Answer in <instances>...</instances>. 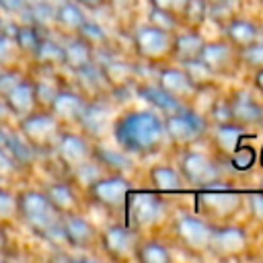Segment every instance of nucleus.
I'll list each match as a JSON object with an SVG mask.
<instances>
[{"label":"nucleus","instance_id":"1","mask_svg":"<svg viewBox=\"0 0 263 263\" xmlns=\"http://www.w3.org/2000/svg\"><path fill=\"white\" fill-rule=\"evenodd\" d=\"M111 134L127 154H150L166 142L162 115L154 109L125 111L111 123Z\"/></svg>","mask_w":263,"mask_h":263},{"label":"nucleus","instance_id":"2","mask_svg":"<svg viewBox=\"0 0 263 263\" xmlns=\"http://www.w3.org/2000/svg\"><path fill=\"white\" fill-rule=\"evenodd\" d=\"M16 216H21L31 230L47 238L62 234V214L49 201L45 191H35V189L23 191L16 197Z\"/></svg>","mask_w":263,"mask_h":263},{"label":"nucleus","instance_id":"3","mask_svg":"<svg viewBox=\"0 0 263 263\" xmlns=\"http://www.w3.org/2000/svg\"><path fill=\"white\" fill-rule=\"evenodd\" d=\"M62 132V123L47 111H31L23 117H18V134L35 148V150H47L53 148L58 136Z\"/></svg>","mask_w":263,"mask_h":263},{"label":"nucleus","instance_id":"4","mask_svg":"<svg viewBox=\"0 0 263 263\" xmlns=\"http://www.w3.org/2000/svg\"><path fill=\"white\" fill-rule=\"evenodd\" d=\"M162 121H164L166 140L171 144H175V146H181V148H187V146L195 144L205 134V121H203V117L199 113L187 109V107L181 109V111H177V113L164 115Z\"/></svg>","mask_w":263,"mask_h":263},{"label":"nucleus","instance_id":"5","mask_svg":"<svg viewBox=\"0 0 263 263\" xmlns=\"http://www.w3.org/2000/svg\"><path fill=\"white\" fill-rule=\"evenodd\" d=\"M171 45H173V33L158 29L150 23L138 27L134 33L136 53L146 62H162L171 58Z\"/></svg>","mask_w":263,"mask_h":263},{"label":"nucleus","instance_id":"6","mask_svg":"<svg viewBox=\"0 0 263 263\" xmlns=\"http://www.w3.org/2000/svg\"><path fill=\"white\" fill-rule=\"evenodd\" d=\"M125 201H127V212H129L132 226L138 228V230L154 228L166 214L164 201L158 195L148 193V191H136Z\"/></svg>","mask_w":263,"mask_h":263},{"label":"nucleus","instance_id":"7","mask_svg":"<svg viewBox=\"0 0 263 263\" xmlns=\"http://www.w3.org/2000/svg\"><path fill=\"white\" fill-rule=\"evenodd\" d=\"M88 191V197L101 205V208H107V210H115V208H121L127 199V193H129V185L125 181V177H121L119 173H113V175H101L95 183H90L86 187Z\"/></svg>","mask_w":263,"mask_h":263},{"label":"nucleus","instance_id":"8","mask_svg":"<svg viewBox=\"0 0 263 263\" xmlns=\"http://www.w3.org/2000/svg\"><path fill=\"white\" fill-rule=\"evenodd\" d=\"M175 238L189 251H208L212 238V226L195 216H181L173 224Z\"/></svg>","mask_w":263,"mask_h":263},{"label":"nucleus","instance_id":"9","mask_svg":"<svg viewBox=\"0 0 263 263\" xmlns=\"http://www.w3.org/2000/svg\"><path fill=\"white\" fill-rule=\"evenodd\" d=\"M181 177L191 185L214 187V183L220 179V168L201 152H185L181 158Z\"/></svg>","mask_w":263,"mask_h":263},{"label":"nucleus","instance_id":"10","mask_svg":"<svg viewBox=\"0 0 263 263\" xmlns=\"http://www.w3.org/2000/svg\"><path fill=\"white\" fill-rule=\"evenodd\" d=\"M53 150H55L58 160L64 166H68L70 171L76 168L78 164L86 162L88 158H92L90 142L84 136L74 134V132H60V136L53 144Z\"/></svg>","mask_w":263,"mask_h":263},{"label":"nucleus","instance_id":"11","mask_svg":"<svg viewBox=\"0 0 263 263\" xmlns=\"http://www.w3.org/2000/svg\"><path fill=\"white\" fill-rule=\"evenodd\" d=\"M240 195L234 191H226V189H214V191H205L199 195V210L203 214H208L210 218L216 220H226L232 218L238 210H240Z\"/></svg>","mask_w":263,"mask_h":263},{"label":"nucleus","instance_id":"12","mask_svg":"<svg viewBox=\"0 0 263 263\" xmlns=\"http://www.w3.org/2000/svg\"><path fill=\"white\" fill-rule=\"evenodd\" d=\"M101 247L107 253V257L111 259H129L136 255L138 242H136V234L119 224L107 226L101 234Z\"/></svg>","mask_w":263,"mask_h":263},{"label":"nucleus","instance_id":"13","mask_svg":"<svg viewBox=\"0 0 263 263\" xmlns=\"http://www.w3.org/2000/svg\"><path fill=\"white\" fill-rule=\"evenodd\" d=\"M199 60L216 74H228L234 70V64L238 62V51L232 47L226 39L222 41H205L199 53Z\"/></svg>","mask_w":263,"mask_h":263},{"label":"nucleus","instance_id":"14","mask_svg":"<svg viewBox=\"0 0 263 263\" xmlns=\"http://www.w3.org/2000/svg\"><path fill=\"white\" fill-rule=\"evenodd\" d=\"M156 82L164 92H168L173 99H177L183 105L195 101L199 95V88L189 80L183 68H162L158 72Z\"/></svg>","mask_w":263,"mask_h":263},{"label":"nucleus","instance_id":"15","mask_svg":"<svg viewBox=\"0 0 263 263\" xmlns=\"http://www.w3.org/2000/svg\"><path fill=\"white\" fill-rule=\"evenodd\" d=\"M230 107V121L238 123L240 127H257L263 123V105L257 103L249 92L236 90L228 97Z\"/></svg>","mask_w":263,"mask_h":263},{"label":"nucleus","instance_id":"16","mask_svg":"<svg viewBox=\"0 0 263 263\" xmlns=\"http://www.w3.org/2000/svg\"><path fill=\"white\" fill-rule=\"evenodd\" d=\"M247 232L238 226H212V238L208 249L220 257H234L247 249Z\"/></svg>","mask_w":263,"mask_h":263},{"label":"nucleus","instance_id":"17","mask_svg":"<svg viewBox=\"0 0 263 263\" xmlns=\"http://www.w3.org/2000/svg\"><path fill=\"white\" fill-rule=\"evenodd\" d=\"M84 107H86V99L80 92H74L70 88H60L53 101L49 103L47 111L60 123H78Z\"/></svg>","mask_w":263,"mask_h":263},{"label":"nucleus","instance_id":"18","mask_svg":"<svg viewBox=\"0 0 263 263\" xmlns=\"http://www.w3.org/2000/svg\"><path fill=\"white\" fill-rule=\"evenodd\" d=\"M62 234H64V240L76 249H88L97 240V232L92 224L86 218L78 216L76 212L62 216Z\"/></svg>","mask_w":263,"mask_h":263},{"label":"nucleus","instance_id":"19","mask_svg":"<svg viewBox=\"0 0 263 263\" xmlns=\"http://www.w3.org/2000/svg\"><path fill=\"white\" fill-rule=\"evenodd\" d=\"M205 39L201 37V33L197 29H187V31H177L173 33V45H171V58L179 64L197 60L201 53Z\"/></svg>","mask_w":263,"mask_h":263},{"label":"nucleus","instance_id":"20","mask_svg":"<svg viewBox=\"0 0 263 263\" xmlns=\"http://www.w3.org/2000/svg\"><path fill=\"white\" fill-rule=\"evenodd\" d=\"M2 99H4V103L8 105L12 117H16V119L37 109L35 90H33V80H27V78H21Z\"/></svg>","mask_w":263,"mask_h":263},{"label":"nucleus","instance_id":"21","mask_svg":"<svg viewBox=\"0 0 263 263\" xmlns=\"http://www.w3.org/2000/svg\"><path fill=\"white\" fill-rule=\"evenodd\" d=\"M224 39L232 47L242 49V47L255 43L257 39H261V31L253 21L232 16L228 23H224Z\"/></svg>","mask_w":263,"mask_h":263},{"label":"nucleus","instance_id":"22","mask_svg":"<svg viewBox=\"0 0 263 263\" xmlns=\"http://www.w3.org/2000/svg\"><path fill=\"white\" fill-rule=\"evenodd\" d=\"M111 111L107 105L95 101H86V107L78 119V125L88 134V136H101L107 127H111Z\"/></svg>","mask_w":263,"mask_h":263},{"label":"nucleus","instance_id":"23","mask_svg":"<svg viewBox=\"0 0 263 263\" xmlns=\"http://www.w3.org/2000/svg\"><path fill=\"white\" fill-rule=\"evenodd\" d=\"M245 136V127H240L234 121H226V123H216L214 132H212V144L216 146V150L224 156H232L238 148H240V140Z\"/></svg>","mask_w":263,"mask_h":263},{"label":"nucleus","instance_id":"24","mask_svg":"<svg viewBox=\"0 0 263 263\" xmlns=\"http://www.w3.org/2000/svg\"><path fill=\"white\" fill-rule=\"evenodd\" d=\"M138 95H140L156 113H160L162 117L185 109L183 103H179L177 99H173V97H171L168 92H164L158 84H140V86H138Z\"/></svg>","mask_w":263,"mask_h":263},{"label":"nucleus","instance_id":"25","mask_svg":"<svg viewBox=\"0 0 263 263\" xmlns=\"http://www.w3.org/2000/svg\"><path fill=\"white\" fill-rule=\"evenodd\" d=\"M64 47V66L70 70H80L95 62V49L78 35H70Z\"/></svg>","mask_w":263,"mask_h":263},{"label":"nucleus","instance_id":"26","mask_svg":"<svg viewBox=\"0 0 263 263\" xmlns=\"http://www.w3.org/2000/svg\"><path fill=\"white\" fill-rule=\"evenodd\" d=\"M84 21H86V14H84V10H82L74 0L62 2L60 6H55V12H53V25H55L62 33L76 35Z\"/></svg>","mask_w":263,"mask_h":263},{"label":"nucleus","instance_id":"27","mask_svg":"<svg viewBox=\"0 0 263 263\" xmlns=\"http://www.w3.org/2000/svg\"><path fill=\"white\" fill-rule=\"evenodd\" d=\"M101 72L107 80L109 86L113 88H125L136 80V66L125 62V60H107L105 64H101Z\"/></svg>","mask_w":263,"mask_h":263},{"label":"nucleus","instance_id":"28","mask_svg":"<svg viewBox=\"0 0 263 263\" xmlns=\"http://www.w3.org/2000/svg\"><path fill=\"white\" fill-rule=\"evenodd\" d=\"M31 58L41 68L53 70V68L64 66V47H62V43H58L51 37H41V41H39V45H37V49Z\"/></svg>","mask_w":263,"mask_h":263},{"label":"nucleus","instance_id":"29","mask_svg":"<svg viewBox=\"0 0 263 263\" xmlns=\"http://www.w3.org/2000/svg\"><path fill=\"white\" fill-rule=\"evenodd\" d=\"M4 148L8 150V154L12 156L16 166H29L35 160V148L16 132H6V140H4Z\"/></svg>","mask_w":263,"mask_h":263},{"label":"nucleus","instance_id":"30","mask_svg":"<svg viewBox=\"0 0 263 263\" xmlns=\"http://www.w3.org/2000/svg\"><path fill=\"white\" fill-rule=\"evenodd\" d=\"M45 195L49 197V201L55 205V210L64 216V214H72L78 208V197L72 189V185L68 183H53L45 189Z\"/></svg>","mask_w":263,"mask_h":263},{"label":"nucleus","instance_id":"31","mask_svg":"<svg viewBox=\"0 0 263 263\" xmlns=\"http://www.w3.org/2000/svg\"><path fill=\"white\" fill-rule=\"evenodd\" d=\"M41 29H37L35 25L31 23H21L14 27L12 31V39L16 43V49L18 53H27V55H33L39 41H41Z\"/></svg>","mask_w":263,"mask_h":263},{"label":"nucleus","instance_id":"32","mask_svg":"<svg viewBox=\"0 0 263 263\" xmlns=\"http://www.w3.org/2000/svg\"><path fill=\"white\" fill-rule=\"evenodd\" d=\"M127 156L129 154L123 152L119 146L117 148H109V146H97V148H92V158L101 166L111 168L113 173H121L123 168H127V164H129V158Z\"/></svg>","mask_w":263,"mask_h":263},{"label":"nucleus","instance_id":"33","mask_svg":"<svg viewBox=\"0 0 263 263\" xmlns=\"http://www.w3.org/2000/svg\"><path fill=\"white\" fill-rule=\"evenodd\" d=\"M150 181L158 191H175L183 185V177L179 171L166 164H158L150 168Z\"/></svg>","mask_w":263,"mask_h":263},{"label":"nucleus","instance_id":"34","mask_svg":"<svg viewBox=\"0 0 263 263\" xmlns=\"http://www.w3.org/2000/svg\"><path fill=\"white\" fill-rule=\"evenodd\" d=\"M181 68L185 70V74L189 76V80L199 88V90H205V88H212L214 86V80H216V74L197 58V60H191V62H185L181 64Z\"/></svg>","mask_w":263,"mask_h":263},{"label":"nucleus","instance_id":"35","mask_svg":"<svg viewBox=\"0 0 263 263\" xmlns=\"http://www.w3.org/2000/svg\"><path fill=\"white\" fill-rule=\"evenodd\" d=\"M74 74L78 76L80 80V86H84L86 90H90V95H101L109 84L101 72V66H97L95 62L80 68V70H74Z\"/></svg>","mask_w":263,"mask_h":263},{"label":"nucleus","instance_id":"36","mask_svg":"<svg viewBox=\"0 0 263 263\" xmlns=\"http://www.w3.org/2000/svg\"><path fill=\"white\" fill-rule=\"evenodd\" d=\"M134 257L142 263H168L171 261L168 249L162 242H156V240H148V242L138 245Z\"/></svg>","mask_w":263,"mask_h":263},{"label":"nucleus","instance_id":"37","mask_svg":"<svg viewBox=\"0 0 263 263\" xmlns=\"http://www.w3.org/2000/svg\"><path fill=\"white\" fill-rule=\"evenodd\" d=\"M179 21L187 29H199L208 21V4L203 0H187L185 10Z\"/></svg>","mask_w":263,"mask_h":263},{"label":"nucleus","instance_id":"38","mask_svg":"<svg viewBox=\"0 0 263 263\" xmlns=\"http://www.w3.org/2000/svg\"><path fill=\"white\" fill-rule=\"evenodd\" d=\"M76 35L82 37L92 49L107 45V33H105V29H103L99 23H95V21H88V18H86V21L82 23V27L78 29Z\"/></svg>","mask_w":263,"mask_h":263},{"label":"nucleus","instance_id":"39","mask_svg":"<svg viewBox=\"0 0 263 263\" xmlns=\"http://www.w3.org/2000/svg\"><path fill=\"white\" fill-rule=\"evenodd\" d=\"M33 90H35V101H37V107L47 109V107H49V103L53 101V97L58 95L60 86H58L53 80L39 78V80H33Z\"/></svg>","mask_w":263,"mask_h":263},{"label":"nucleus","instance_id":"40","mask_svg":"<svg viewBox=\"0 0 263 263\" xmlns=\"http://www.w3.org/2000/svg\"><path fill=\"white\" fill-rule=\"evenodd\" d=\"M238 51V62H242L245 66L249 68H263V39H257L255 43L242 47V49H236Z\"/></svg>","mask_w":263,"mask_h":263},{"label":"nucleus","instance_id":"41","mask_svg":"<svg viewBox=\"0 0 263 263\" xmlns=\"http://www.w3.org/2000/svg\"><path fill=\"white\" fill-rule=\"evenodd\" d=\"M148 23L154 25V27H158V29H164V31H168V33H177L179 27H181L179 18H175V16H171L168 12H162V10L154 8V6H150Z\"/></svg>","mask_w":263,"mask_h":263},{"label":"nucleus","instance_id":"42","mask_svg":"<svg viewBox=\"0 0 263 263\" xmlns=\"http://www.w3.org/2000/svg\"><path fill=\"white\" fill-rule=\"evenodd\" d=\"M16 55H18V49H16L12 35L0 31V68L12 66L16 62Z\"/></svg>","mask_w":263,"mask_h":263},{"label":"nucleus","instance_id":"43","mask_svg":"<svg viewBox=\"0 0 263 263\" xmlns=\"http://www.w3.org/2000/svg\"><path fill=\"white\" fill-rule=\"evenodd\" d=\"M16 218V195L0 187V222H10Z\"/></svg>","mask_w":263,"mask_h":263},{"label":"nucleus","instance_id":"44","mask_svg":"<svg viewBox=\"0 0 263 263\" xmlns=\"http://www.w3.org/2000/svg\"><path fill=\"white\" fill-rule=\"evenodd\" d=\"M148 2H150V6H154L162 12H168L175 18H181V14L185 10V4H187V0H148Z\"/></svg>","mask_w":263,"mask_h":263},{"label":"nucleus","instance_id":"45","mask_svg":"<svg viewBox=\"0 0 263 263\" xmlns=\"http://www.w3.org/2000/svg\"><path fill=\"white\" fill-rule=\"evenodd\" d=\"M23 76L12 68V66H6V68H0V97H4Z\"/></svg>","mask_w":263,"mask_h":263},{"label":"nucleus","instance_id":"46","mask_svg":"<svg viewBox=\"0 0 263 263\" xmlns=\"http://www.w3.org/2000/svg\"><path fill=\"white\" fill-rule=\"evenodd\" d=\"M210 115H212V119H214L216 123H226V121H230L228 99H220V101H216V103L212 105V109H210Z\"/></svg>","mask_w":263,"mask_h":263},{"label":"nucleus","instance_id":"47","mask_svg":"<svg viewBox=\"0 0 263 263\" xmlns=\"http://www.w3.org/2000/svg\"><path fill=\"white\" fill-rule=\"evenodd\" d=\"M0 10L12 16H21L27 10L25 0H0Z\"/></svg>","mask_w":263,"mask_h":263},{"label":"nucleus","instance_id":"48","mask_svg":"<svg viewBox=\"0 0 263 263\" xmlns=\"http://www.w3.org/2000/svg\"><path fill=\"white\" fill-rule=\"evenodd\" d=\"M136 4V0H103V6H109L113 10H127Z\"/></svg>","mask_w":263,"mask_h":263},{"label":"nucleus","instance_id":"49","mask_svg":"<svg viewBox=\"0 0 263 263\" xmlns=\"http://www.w3.org/2000/svg\"><path fill=\"white\" fill-rule=\"evenodd\" d=\"M80 8H88V10H97L103 6V0H74Z\"/></svg>","mask_w":263,"mask_h":263},{"label":"nucleus","instance_id":"50","mask_svg":"<svg viewBox=\"0 0 263 263\" xmlns=\"http://www.w3.org/2000/svg\"><path fill=\"white\" fill-rule=\"evenodd\" d=\"M12 117V113H10V109H8V105L4 103V99L0 97V125H4L8 119Z\"/></svg>","mask_w":263,"mask_h":263},{"label":"nucleus","instance_id":"51","mask_svg":"<svg viewBox=\"0 0 263 263\" xmlns=\"http://www.w3.org/2000/svg\"><path fill=\"white\" fill-rule=\"evenodd\" d=\"M253 82H255V86H257V90L263 95V68H259V70H255V78H253Z\"/></svg>","mask_w":263,"mask_h":263},{"label":"nucleus","instance_id":"52","mask_svg":"<svg viewBox=\"0 0 263 263\" xmlns=\"http://www.w3.org/2000/svg\"><path fill=\"white\" fill-rule=\"evenodd\" d=\"M41 2H47V0H25L27 6H37V4H41Z\"/></svg>","mask_w":263,"mask_h":263},{"label":"nucleus","instance_id":"53","mask_svg":"<svg viewBox=\"0 0 263 263\" xmlns=\"http://www.w3.org/2000/svg\"><path fill=\"white\" fill-rule=\"evenodd\" d=\"M0 31L6 33V21H4V18H0Z\"/></svg>","mask_w":263,"mask_h":263},{"label":"nucleus","instance_id":"54","mask_svg":"<svg viewBox=\"0 0 263 263\" xmlns=\"http://www.w3.org/2000/svg\"><path fill=\"white\" fill-rule=\"evenodd\" d=\"M203 2H205V4L210 6V4H216V2H220V0H203Z\"/></svg>","mask_w":263,"mask_h":263},{"label":"nucleus","instance_id":"55","mask_svg":"<svg viewBox=\"0 0 263 263\" xmlns=\"http://www.w3.org/2000/svg\"><path fill=\"white\" fill-rule=\"evenodd\" d=\"M261 4H263V0H261Z\"/></svg>","mask_w":263,"mask_h":263},{"label":"nucleus","instance_id":"56","mask_svg":"<svg viewBox=\"0 0 263 263\" xmlns=\"http://www.w3.org/2000/svg\"><path fill=\"white\" fill-rule=\"evenodd\" d=\"M261 185H263V183H261Z\"/></svg>","mask_w":263,"mask_h":263}]
</instances>
